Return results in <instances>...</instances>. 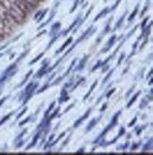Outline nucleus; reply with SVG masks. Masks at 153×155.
Returning <instances> with one entry per match:
<instances>
[{
  "mask_svg": "<svg viewBox=\"0 0 153 155\" xmlns=\"http://www.w3.org/2000/svg\"><path fill=\"white\" fill-rule=\"evenodd\" d=\"M6 7L8 9V12H9L10 16L11 17V19L13 20L15 24L19 25V24H23V23L25 22L27 18V14L22 10H20L13 2L11 1L9 6H6Z\"/></svg>",
  "mask_w": 153,
  "mask_h": 155,
  "instance_id": "f257e3e1",
  "label": "nucleus"
},
{
  "mask_svg": "<svg viewBox=\"0 0 153 155\" xmlns=\"http://www.w3.org/2000/svg\"><path fill=\"white\" fill-rule=\"evenodd\" d=\"M0 19L4 22V24L8 28H11L12 25L15 24V23L13 22V20L11 19V17L10 16L7 7L3 2H0Z\"/></svg>",
  "mask_w": 153,
  "mask_h": 155,
  "instance_id": "f03ea898",
  "label": "nucleus"
},
{
  "mask_svg": "<svg viewBox=\"0 0 153 155\" xmlns=\"http://www.w3.org/2000/svg\"><path fill=\"white\" fill-rule=\"evenodd\" d=\"M11 2H13L20 10H22L27 15H28L29 13H31L33 12V10H34L33 7H31L29 4L25 2L24 0H11Z\"/></svg>",
  "mask_w": 153,
  "mask_h": 155,
  "instance_id": "7ed1b4c3",
  "label": "nucleus"
},
{
  "mask_svg": "<svg viewBox=\"0 0 153 155\" xmlns=\"http://www.w3.org/2000/svg\"><path fill=\"white\" fill-rule=\"evenodd\" d=\"M9 28H8L4 24V22L0 19V37H4L5 35H7L8 33H9V31H8V29Z\"/></svg>",
  "mask_w": 153,
  "mask_h": 155,
  "instance_id": "20e7f679",
  "label": "nucleus"
},
{
  "mask_svg": "<svg viewBox=\"0 0 153 155\" xmlns=\"http://www.w3.org/2000/svg\"><path fill=\"white\" fill-rule=\"evenodd\" d=\"M72 41H73V38L72 37H70V38H68L67 39V41L62 45V46H60V48L59 49V50H57V52H56V54H58V53H60V52H63L64 49H65V48H67V46L68 45H69L71 43H72Z\"/></svg>",
  "mask_w": 153,
  "mask_h": 155,
  "instance_id": "39448f33",
  "label": "nucleus"
},
{
  "mask_svg": "<svg viewBox=\"0 0 153 155\" xmlns=\"http://www.w3.org/2000/svg\"><path fill=\"white\" fill-rule=\"evenodd\" d=\"M109 11H110V10H109V8H105V9H104L103 11H101L100 12H99V13H98V14L96 15V17L95 18V20H94V21L96 22V21H97V20H99V19H100V18H101L102 16H105V15H106L107 13L109 12Z\"/></svg>",
  "mask_w": 153,
  "mask_h": 155,
  "instance_id": "423d86ee",
  "label": "nucleus"
},
{
  "mask_svg": "<svg viewBox=\"0 0 153 155\" xmlns=\"http://www.w3.org/2000/svg\"><path fill=\"white\" fill-rule=\"evenodd\" d=\"M25 2H27L28 4H29L31 7H33L34 9H36V8L40 5L41 1L40 0H24Z\"/></svg>",
  "mask_w": 153,
  "mask_h": 155,
  "instance_id": "0eeeda50",
  "label": "nucleus"
},
{
  "mask_svg": "<svg viewBox=\"0 0 153 155\" xmlns=\"http://www.w3.org/2000/svg\"><path fill=\"white\" fill-rule=\"evenodd\" d=\"M116 35L112 36V37H111V39L109 40V42H108V44H107L108 45H107V48H105L103 51H107V50H109L111 46H112V45L114 44V42H116Z\"/></svg>",
  "mask_w": 153,
  "mask_h": 155,
  "instance_id": "6e6552de",
  "label": "nucleus"
},
{
  "mask_svg": "<svg viewBox=\"0 0 153 155\" xmlns=\"http://www.w3.org/2000/svg\"><path fill=\"white\" fill-rule=\"evenodd\" d=\"M60 22H58V23H56V24H54L52 26V28H51V31H50V34L52 35V34H55L58 30L60 29Z\"/></svg>",
  "mask_w": 153,
  "mask_h": 155,
  "instance_id": "1a4fd4ad",
  "label": "nucleus"
},
{
  "mask_svg": "<svg viewBox=\"0 0 153 155\" xmlns=\"http://www.w3.org/2000/svg\"><path fill=\"white\" fill-rule=\"evenodd\" d=\"M79 21H80V17H78V18H76V19L75 20V22L73 23V24H72V25H71V26H70L69 28H68V29L66 30V31H65V32H64L63 34H64V35H66V34H67L68 32H69V31H71V30H72V28H74V27H75L76 25H78Z\"/></svg>",
  "mask_w": 153,
  "mask_h": 155,
  "instance_id": "9d476101",
  "label": "nucleus"
},
{
  "mask_svg": "<svg viewBox=\"0 0 153 155\" xmlns=\"http://www.w3.org/2000/svg\"><path fill=\"white\" fill-rule=\"evenodd\" d=\"M96 122H97V119H93V120H92L90 123H89V125L87 126V129H86V131H89V130H91L92 129H93L94 128V126L96 125Z\"/></svg>",
  "mask_w": 153,
  "mask_h": 155,
  "instance_id": "9b49d317",
  "label": "nucleus"
},
{
  "mask_svg": "<svg viewBox=\"0 0 153 155\" xmlns=\"http://www.w3.org/2000/svg\"><path fill=\"white\" fill-rule=\"evenodd\" d=\"M138 8H139V5H137L136 7H135V9H134V11L132 12V14L129 15V22H131L134 17H135V15H136V13H137V12H138Z\"/></svg>",
  "mask_w": 153,
  "mask_h": 155,
  "instance_id": "f8f14e48",
  "label": "nucleus"
},
{
  "mask_svg": "<svg viewBox=\"0 0 153 155\" xmlns=\"http://www.w3.org/2000/svg\"><path fill=\"white\" fill-rule=\"evenodd\" d=\"M96 84H97V81H95L94 83H93V85H92V86H91V88H90V91H89V93H87V94L85 95V97H84V100H85V99H87L88 98V97L91 95V93L92 92H93V90L95 89V87L96 86Z\"/></svg>",
  "mask_w": 153,
  "mask_h": 155,
  "instance_id": "ddd939ff",
  "label": "nucleus"
},
{
  "mask_svg": "<svg viewBox=\"0 0 153 155\" xmlns=\"http://www.w3.org/2000/svg\"><path fill=\"white\" fill-rule=\"evenodd\" d=\"M140 95V92H138V93H136V94H135V96L131 99V100H129V103H128V108H129V107H131L132 105V103L135 101V100H136V98H137V97H138Z\"/></svg>",
  "mask_w": 153,
  "mask_h": 155,
  "instance_id": "4468645a",
  "label": "nucleus"
},
{
  "mask_svg": "<svg viewBox=\"0 0 153 155\" xmlns=\"http://www.w3.org/2000/svg\"><path fill=\"white\" fill-rule=\"evenodd\" d=\"M87 56H85V57H84L82 60H81V61H80V65H79V67L78 68H76V69H78V70H80V69H82L83 67H84V65H85V64H86V61H87Z\"/></svg>",
  "mask_w": 153,
  "mask_h": 155,
  "instance_id": "2eb2a0df",
  "label": "nucleus"
},
{
  "mask_svg": "<svg viewBox=\"0 0 153 155\" xmlns=\"http://www.w3.org/2000/svg\"><path fill=\"white\" fill-rule=\"evenodd\" d=\"M12 114H13V113H10V114H8L6 116H4V117L1 119V121H0V126H1L2 124H4V123H5V122H6L8 119H10V117H11V116Z\"/></svg>",
  "mask_w": 153,
  "mask_h": 155,
  "instance_id": "dca6fc26",
  "label": "nucleus"
},
{
  "mask_svg": "<svg viewBox=\"0 0 153 155\" xmlns=\"http://www.w3.org/2000/svg\"><path fill=\"white\" fill-rule=\"evenodd\" d=\"M40 134H41V133H39L38 134H36V136L34 137V139H33V141L31 142V144H30L28 147V149H29V148H31V147H33L36 143H37V141H38V139H39V137H40Z\"/></svg>",
  "mask_w": 153,
  "mask_h": 155,
  "instance_id": "f3484780",
  "label": "nucleus"
},
{
  "mask_svg": "<svg viewBox=\"0 0 153 155\" xmlns=\"http://www.w3.org/2000/svg\"><path fill=\"white\" fill-rule=\"evenodd\" d=\"M31 74H32V70H30V71H29V72H28V73L27 74L26 78H25V79H24V81H23L21 82V84H19V85H18V86L20 87V86H22V85H23V84H25V83H26V81H27V80L28 79V78H29V76H30V75H31Z\"/></svg>",
  "mask_w": 153,
  "mask_h": 155,
  "instance_id": "a211bd4d",
  "label": "nucleus"
},
{
  "mask_svg": "<svg viewBox=\"0 0 153 155\" xmlns=\"http://www.w3.org/2000/svg\"><path fill=\"white\" fill-rule=\"evenodd\" d=\"M44 56V53H41V54H39V55H38L33 61H30V64H33L34 63H36V61H39L42 57Z\"/></svg>",
  "mask_w": 153,
  "mask_h": 155,
  "instance_id": "6ab92c4d",
  "label": "nucleus"
},
{
  "mask_svg": "<svg viewBox=\"0 0 153 155\" xmlns=\"http://www.w3.org/2000/svg\"><path fill=\"white\" fill-rule=\"evenodd\" d=\"M47 9H45V10H44L43 12H42V13H41V15H40V17L39 18H38L37 19V21H38V23H39L44 16H45V13H47Z\"/></svg>",
  "mask_w": 153,
  "mask_h": 155,
  "instance_id": "aec40b11",
  "label": "nucleus"
},
{
  "mask_svg": "<svg viewBox=\"0 0 153 155\" xmlns=\"http://www.w3.org/2000/svg\"><path fill=\"white\" fill-rule=\"evenodd\" d=\"M124 18H125V14H124L123 16H122V17L120 18V20L118 21V23H117V24H116V28H120V27H121V25L123 24Z\"/></svg>",
  "mask_w": 153,
  "mask_h": 155,
  "instance_id": "412c9836",
  "label": "nucleus"
},
{
  "mask_svg": "<svg viewBox=\"0 0 153 155\" xmlns=\"http://www.w3.org/2000/svg\"><path fill=\"white\" fill-rule=\"evenodd\" d=\"M27 111H28V108H25V109L23 110V111H22V112H21V113L16 116V118H17V119H19V118L21 117V116H23V115H24V114H26V112H27Z\"/></svg>",
  "mask_w": 153,
  "mask_h": 155,
  "instance_id": "4be33fe9",
  "label": "nucleus"
},
{
  "mask_svg": "<svg viewBox=\"0 0 153 155\" xmlns=\"http://www.w3.org/2000/svg\"><path fill=\"white\" fill-rule=\"evenodd\" d=\"M79 0H76V2H75V4H74V7L72 8V9L70 10V12H75L76 11V6L79 5Z\"/></svg>",
  "mask_w": 153,
  "mask_h": 155,
  "instance_id": "5701e85b",
  "label": "nucleus"
},
{
  "mask_svg": "<svg viewBox=\"0 0 153 155\" xmlns=\"http://www.w3.org/2000/svg\"><path fill=\"white\" fill-rule=\"evenodd\" d=\"M28 51H29V50H27V51H25L24 53H23V54H22V55H21V56H20V57L18 58L17 61H22V59H23V58H24V57H25V56L27 55V54L28 53Z\"/></svg>",
  "mask_w": 153,
  "mask_h": 155,
  "instance_id": "b1692460",
  "label": "nucleus"
},
{
  "mask_svg": "<svg viewBox=\"0 0 153 155\" xmlns=\"http://www.w3.org/2000/svg\"><path fill=\"white\" fill-rule=\"evenodd\" d=\"M59 111H60V108H58V109H56V111L54 112V114H53L51 116H49V118H48V120H50V119H52V118H54L55 117V115L59 113Z\"/></svg>",
  "mask_w": 153,
  "mask_h": 155,
  "instance_id": "393cba45",
  "label": "nucleus"
},
{
  "mask_svg": "<svg viewBox=\"0 0 153 155\" xmlns=\"http://www.w3.org/2000/svg\"><path fill=\"white\" fill-rule=\"evenodd\" d=\"M33 86V82H30L28 85V86L26 87V93H28L30 89H31V87Z\"/></svg>",
  "mask_w": 153,
  "mask_h": 155,
  "instance_id": "a878e982",
  "label": "nucleus"
},
{
  "mask_svg": "<svg viewBox=\"0 0 153 155\" xmlns=\"http://www.w3.org/2000/svg\"><path fill=\"white\" fill-rule=\"evenodd\" d=\"M112 72H113V69H112V71H111V72H110V73L108 74V76H107V77L105 78V79H104V81H103V83H105V82H106L107 81H108V80H109V78H110V77L112 76Z\"/></svg>",
  "mask_w": 153,
  "mask_h": 155,
  "instance_id": "bb28decb",
  "label": "nucleus"
},
{
  "mask_svg": "<svg viewBox=\"0 0 153 155\" xmlns=\"http://www.w3.org/2000/svg\"><path fill=\"white\" fill-rule=\"evenodd\" d=\"M29 118H30V117H27V118H25V119H24V121L20 122V124H19V125H20V126H23V125H25V124H26L27 122H28V121H29Z\"/></svg>",
  "mask_w": 153,
  "mask_h": 155,
  "instance_id": "cd10ccee",
  "label": "nucleus"
},
{
  "mask_svg": "<svg viewBox=\"0 0 153 155\" xmlns=\"http://www.w3.org/2000/svg\"><path fill=\"white\" fill-rule=\"evenodd\" d=\"M76 60H74V61H73V63H72V64H70V67H69V69H68V70H67L66 74H68V73L70 72V70H71V69H72V67L74 66V64H75V63H76Z\"/></svg>",
  "mask_w": 153,
  "mask_h": 155,
  "instance_id": "c85d7f7f",
  "label": "nucleus"
},
{
  "mask_svg": "<svg viewBox=\"0 0 153 155\" xmlns=\"http://www.w3.org/2000/svg\"><path fill=\"white\" fill-rule=\"evenodd\" d=\"M114 91H116V89H112V91H110V92L108 93V94H107V98H109V97L113 94V93H114Z\"/></svg>",
  "mask_w": 153,
  "mask_h": 155,
  "instance_id": "c756f323",
  "label": "nucleus"
},
{
  "mask_svg": "<svg viewBox=\"0 0 153 155\" xmlns=\"http://www.w3.org/2000/svg\"><path fill=\"white\" fill-rule=\"evenodd\" d=\"M42 12H43V11H40V12H37V13L35 14V16H34V19H36V20H37L38 18H39V17H40V15H41V13H42Z\"/></svg>",
  "mask_w": 153,
  "mask_h": 155,
  "instance_id": "7c9ffc66",
  "label": "nucleus"
},
{
  "mask_svg": "<svg viewBox=\"0 0 153 155\" xmlns=\"http://www.w3.org/2000/svg\"><path fill=\"white\" fill-rule=\"evenodd\" d=\"M7 98H8V97H3L1 100H0V107H1V105L6 101V100H7Z\"/></svg>",
  "mask_w": 153,
  "mask_h": 155,
  "instance_id": "2f4dec72",
  "label": "nucleus"
},
{
  "mask_svg": "<svg viewBox=\"0 0 153 155\" xmlns=\"http://www.w3.org/2000/svg\"><path fill=\"white\" fill-rule=\"evenodd\" d=\"M26 131H27L26 130H23V131H22V134H19V136H18V137L16 138V140H18L19 138H22V137H23V135H24V134H26Z\"/></svg>",
  "mask_w": 153,
  "mask_h": 155,
  "instance_id": "473e14b6",
  "label": "nucleus"
},
{
  "mask_svg": "<svg viewBox=\"0 0 153 155\" xmlns=\"http://www.w3.org/2000/svg\"><path fill=\"white\" fill-rule=\"evenodd\" d=\"M111 59H112V56H110V57H108V58H107V59H106V61H104V63H102V66H103V65H105V64H106L107 63H108V61H110Z\"/></svg>",
  "mask_w": 153,
  "mask_h": 155,
  "instance_id": "72a5a7b5",
  "label": "nucleus"
},
{
  "mask_svg": "<svg viewBox=\"0 0 153 155\" xmlns=\"http://www.w3.org/2000/svg\"><path fill=\"white\" fill-rule=\"evenodd\" d=\"M148 21V18H146L144 20V22H143V24H142V28H145V26H146V24H147V22Z\"/></svg>",
  "mask_w": 153,
  "mask_h": 155,
  "instance_id": "f704fd0d",
  "label": "nucleus"
},
{
  "mask_svg": "<svg viewBox=\"0 0 153 155\" xmlns=\"http://www.w3.org/2000/svg\"><path fill=\"white\" fill-rule=\"evenodd\" d=\"M135 122H136V117H135V118H134V119H133V120H132V121L131 123L129 124V127H132V126L133 125V124H134Z\"/></svg>",
  "mask_w": 153,
  "mask_h": 155,
  "instance_id": "c9c22d12",
  "label": "nucleus"
},
{
  "mask_svg": "<svg viewBox=\"0 0 153 155\" xmlns=\"http://www.w3.org/2000/svg\"><path fill=\"white\" fill-rule=\"evenodd\" d=\"M99 64H100V61H98V63H97V64H96V65H95V66H94V68L92 69V70L94 71V70H96V69H97V68H98V65H99Z\"/></svg>",
  "mask_w": 153,
  "mask_h": 155,
  "instance_id": "e433bc0d",
  "label": "nucleus"
},
{
  "mask_svg": "<svg viewBox=\"0 0 153 155\" xmlns=\"http://www.w3.org/2000/svg\"><path fill=\"white\" fill-rule=\"evenodd\" d=\"M73 106H74V104H71V105H70V106H69V107H68V108H67V109H66V110H65V111H64V113H67V112H68V111H69V110H70V109H71V108H72V107H73Z\"/></svg>",
  "mask_w": 153,
  "mask_h": 155,
  "instance_id": "4c0bfd02",
  "label": "nucleus"
},
{
  "mask_svg": "<svg viewBox=\"0 0 153 155\" xmlns=\"http://www.w3.org/2000/svg\"><path fill=\"white\" fill-rule=\"evenodd\" d=\"M8 46V45H2V46H0V51L1 50H3V49H5Z\"/></svg>",
  "mask_w": 153,
  "mask_h": 155,
  "instance_id": "58836bf2",
  "label": "nucleus"
},
{
  "mask_svg": "<svg viewBox=\"0 0 153 155\" xmlns=\"http://www.w3.org/2000/svg\"><path fill=\"white\" fill-rule=\"evenodd\" d=\"M123 58H124V54H123V55L121 56V58H120L119 61H118V63H117V64H121V61H122V60H123Z\"/></svg>",
  "mask_w": 153,
  "mask_h": 155,
  "instance_id": "ea45409f",
  "label": "nucleus"
},
{
  "mask_svg": "<svg viewBox=\"0 0 153 155\" xmlns=\"http://www.w3.org/2000/svg\"><path fill=\"white\" fill-rule=\"evenodd\" d=\"M3 55H4V53H1V54H0V58H1V57H2Z\"/></svg>",
  "mask_w": 153,
  "mask_h": 155,
  "instance_id": "a19ab883",
  "label": "nucleus"
},
{
  "mask_svg": "<svg viewBox=\"0 0 153 155\" xmlns=\"http://www.w3.org/2000/svg\"><path fill=\"white\" fill-rule=\"evenodd\" d=\"M40 1H44V0H40Z\"/></svg>",
  "mask_w": 153,
  "mask_h": 155,
  "instance_id": "79ce46f5",
  "label": "nucleus"
},
{
  "mask_svg": "<svg viewBox=\"0 0 153 155\" xmlns=\"http://www.w3.org/2000/svg\"><path fill=\"white\" fill-rule=\"evenodd\" d=\"M0 2H2V1H1V0H0Z\"/></svg>",
  "mask_w": 153,
  "mask_h": 155,
  "instance_id": "37998d69",
  "label": "nucleus"
},
{
  "mask_svg": "<svg viewBox=\"0 0 153 155\" xmlns=\"http://www.w3.org/2000/svg\"><path fill=\"white\" fill-rule=\"evenodd\" d=\"M105 1H107V0H105Z\"/></svg>",
  "mask_w": 153,
  "mask_h": 155,
  "instance_id": "c03bdc74",
  "label": "nucleus"
}]
</instances>
